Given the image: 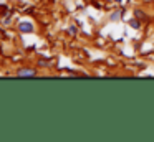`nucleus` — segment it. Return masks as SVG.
Instances as JSON below:
<instances>
[{
	"label": "nucleus",
	"instance_id": "1",
	"mask_svg": "<svg viewBox=\"0 0 154 142\" xmlns=\"http://www.w3.org/2000/svg\"><path fill=\"white\" fill-rule=\"evenodd\" d=\"M17 74L22 76V78H28V76H35V74H37V69H35V68H23V69H18Z\"/></svg>",
	"mask_w": 154,
	"mask_h": 142
},
{
	"label": "nucleus",
	"instance_id": "2",
	"mask_svg": "<svg viewBox=\"0 0 154 142\" xmlns=\"http://www.w3.org/2000/svg\"><path fill=\"white\" fill-rule=\"evenodd\" d=\"M18 30H20L22 33H32L33 26H32V23H28V22H22V23H18Z\"/></svg>",
	"mask_w": 154,
	"mask_h": 142
},
{
	"label": "nucleus",
	"instance_id": "3",
	"mask_svg": "<svg viewBox=\"0 0 154 142\" xmlns=\"http://www.w3.org/2000/svg\"><path fill=\"white\" fill-rule=\"evenodd\" d=\"M129 26L131 28H136V30H139L141 28V22H139V18H133V20H129Z\"/></svg>",
	"mask_w": 154,
	"mask_h": 142
},
{
	"label": "nucleus",
	"instance_id": "4",
	"mask_svg": "<svg viewBox=\"0 0 154 142\" xmlns=\"http://www.w3.org/2000/svg\"><path fill=\"white\" fill-rule=\"evenodd\" d=\"M124 12H126V10H119V12L111 13V20H119V17H121V15H124Z\"/></svg>",
	"mask_w": 154,
	"mask_h": 142
},
{
	"label": "nucleus",
	"instance_id": "5",
	"mask_svg": "<svg viewBox=\"0 0 154 142\" xmlns=\"http://www.w3.org/2000/svg\"><path fill=\"white\" fill-rule=\"evenodd\" d=\"M134 15L139 17V18H146V15H144V13L141 12V10H136V12H134Z\"/></svg>",
	"mask_w": 154,
	"mask_h": 142
},
{
	"label": "nucleus",
	"instance_id": "6",
	"mask_svg": "<svg viewBox=\"0 0 154 142\" xmlns=\"http://www.w3.org/2000/svg\"><path fill=\"white\" fill-rule=\"evenodd\" d=\"M68 33H71V35H76V26H70V28H68Z\"/></svg>",
	"mask_w": 154,
	"mask_h": 142
},
{
	"label": "nucleus",
	"instance_id": "7",
	"mask_svg": "<svg viewBox=\"0 0 154 142\" xmlns=\"http://www.w3.org/2000/svg\"><path fill=\"white\" fill-rule=\"evenodd\" d=\"M0 38H4V36H2V33H0Z\"/></svg>",
	"mask_w": 154,
	"mask_h": 142
}]
</instances>
